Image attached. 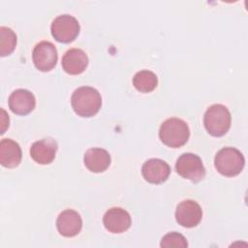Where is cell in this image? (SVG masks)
Returning a JSON list of instances; mask_svg holds the SVG:
<instances>
[{"label": "cell", "instance_id": "cell-1", "mask_svg": "<svg viewBox=\"0 0 248 248\" xmlns=\"http://www.w3.org/2000/svg\"><path fill=\"white\" fill-rule=\"evenodd\" d=\"M71 105L78 115L91 117L100 110L102 97L97 89L90 86H81L72 94Z\"/></svg>", "mask_w": 248, "mask_h": 248}, {"label": "cell", "instance_id": "cell-2", "mask_svg": "<svg viewBox=\"0 0 248 248\" xmlns=\"http://www.w3.org/2000/svg\"><path fill=\"white\" fill-rule=\"evenodd\" d=\"M190 137L187 123L176 117L165 120L159 129V138L167 146L177 148L184 145Z\"/></svg>", "mask_w": 248, "mask_h": 248}, {"label": "cell", "instance_id": "cell-3", "mask_svg": "<svg viewBox=\"0 0 248 248\" xmlns=\"http://www.w3.org/2000/svg\"><path fill=\"white\" fill-rule=\"evenodd\" d=\"M244 156L234 147H224L220 149L214 158V166L217 171L228 177L239 174L244 168Z\"/></svg>", "mask_w": 248, "mask_h": 248}, {"label": "cell", "instance_id": "cell-4", "mask_svg": "<svg viewBox=\"0 0 248 248\" xmlns=\"http://www.w3.org/2000/svg\"><path fill=\"white\" fill-rule=\"evenodd\" d=\"M231 113L227 107L221 104L210 106L203 116L206 131L213 137L224 136L231 127Z\"/></svg>", "mask_w": 248, "mask_h": 248}, {"label": "cell", "instance_id": "cell-5", "mask_svg": "<svg viewBox=\"0 0 248 248\" xmlns=\"http://www.w3.org/2000/svg\"><path fill=\"white\" fill-rule=\"evenodd\" d=\"M80 26L78 19L70 15H61L54 18L50 31L52 37L59 43L73 42L79 34Z\"/></svg>", "mask_w": 248, "mask_h": 248}, {"label": "cell", "instance_id": "cell-6", "mask_svg": "<svg viewBox=\"0 0 248 248\" xmlns=\"http://www.w3.org/2000/svg\"><path fill=\"white\" fill-rule=\"evenodd\" d=\"M176 172L192 182H199L205 176V169L202 159L194 153H184L176 160Z\"/></svg>", "mask_w": 248, "mask_h": 248}, {"label": "cell", "instance_id": "cell-7", "mask_svg": "<svg viewBox=\"0 0 248 248\" xmlns=\"http://www.w3.org/2000/svg\"><path fill=\"white\" fill-rule=\"evenodd\" d=\"M32 59L35 67L41 72L52 70L57 63L58 55L54 45L48 41H42L33 49Z\"/></svg>", "mask_w": 248, "mask_h": 248}, {"label": "cell", "instance_id": "cell-8", "mask_svg": "<svg viewBox=\"0 0 248 248\" xmlns=\"http://www.w3.org/2000/svg\"><path fill=\"white\" fill-rule=\"evenodd\" d=\"M202 218V210L200 204L193 200L182 201L176 206L175 220L185 228H193L199 225Z\"/></svg>", "mask_w": 248, "mask_h": 248}, {"label": "cell", "instance_id": "cell-9", "mask_svg": "<svg viewBox=\"0 0 248 248\" xmlns=\"http://www.w3.org/2000/svg\"><path fill=\"white\" fill-rule=\"evenodd\" d=\"M103 223L109 232L121 233L130 228L132 219L125 209L121 207H111L105 213Z\"/></svg>", "mask_w": 248, "mask_h": 248}, {"label": "cell", "instance_id": "cell-10", "mask_svg": "<svg viewBox=\"0 0 248 248\" xmlns=\"http://www.w3.org/2000/svg\"><path fill=\"white\" fill-rule=\"evenodd\" d=\"M141 173L147 182L161 184L168 179L170 173V168L167 162L158 158H152L143 163Z\"/></svg>", "mask_w": 248, "mask_h": 248}, {"label": "cell", "instance_id": "cell-11", "mask_svg": "<svg viewBox=\"0 0 248 248\" xmlns=\"http://www.w3.org/2000/svg\"><path fill=\"white\" fill-rule=\"evenodd\" d=\"M8 103L10 109L14 113L26 115L35 108L36 99L29 90L16 89L11 93Z\"/></svg>", "mask_w": 248, "mask_h": 248}, {"label": "cell", "instance_id": "cell-12", "mask_svg": "<svg viewBox=\"0 0 248 248\" xmlns=\"http://www.w3.org/2000/svg\"><path fill=\"white\" fill-rule=\"evenodd\" d=\"M57 147V142L53 139H42L35 141L31 145L30 155L36 163L41 165H48L54 160Z\"/></svg>", "mask_w": 248, "mask_h": 248}, {"label": "cell", "instance_id": "cell-13", "mask_svg": "<svg viewBox=\"0 0 248 248\" xmlns=\"http://www.w3.org/2000/svg\"><path fill=\"white\" fill-rule=\"evenodd\" d=\"M56 227L61 235L65 237H73L80 232L82 228V220L77 211L73 209H65L57 217Z\"/></svg>", "mask_w": 248, "mask_h": 248}, {"label": "cell", "instance_id": "cell-14", "mask_svg": "<svg viewBox=\"0 0 248 248\" xmlns=\"http://www.w3.org/2000/svg\"><path fill=\"white\" fill-rule=\"evenodd\" d=\"M88 65V57L80 48H71L62 57L63 70L69 75L81 74Z\"/></svg>", "mask_w": 248, "mask_h": 248}, {"label": "cell", "instance_id": "cell-15", "mask_svg": "<svg viewBox=\"0 0 248 248\" xmlns=\"http://www.w3.org/2000/svg\"><path fill=\"white\" fill-rule=\"evenodd\" d=\"M110 155L103 148L93 147L84 153L83 162L85 167L92 172H103L110 165Z\"/></svg>", "mask_w": 248, "mask_h": 248}, {"label": "cell", "instance_id": "cell-16", "mask_svg": "<svg viewBox=\"0 0 248 248\" xmlns=\"http://www.w3.org/2000/svg\"><path fill=\"white\" fill-rule=\"evenodd\" d=\"M22 152L19 144L11 140L3 139L0 141V163L5 168H16L19 165Z\"/></svg>", "mask_w": 248, "mask_h": 248}, {"label": "cell", "instance_id": "cell-17", "mask_svg": "<svg viewBox=\"0 0 248 248\" xmlns=\"http://www.w3.org/2000/svg\"><path fill=\"white\" fill-rule=\"evenodd\" d=\"M158 84L157 76L148 70H141L133 78V85L135 88L142 93H148L153 91Z\"/></svg>", "mask_w": 248, "mask_h": 248}, {"label": "cell", "instance_id": "cell-18", "mask_svg": "<svg viewBox=\"0 0 248 248\" xmlns=\"http://www.w3.org/2000/svg\"><path fill=\"white\" fill-rule=\"evenodd\" d=\"M16 46V35L9 27H0V55L2 57L11 54Z\"/></svg>", "mask_w": 248, "mask_h": 248}, {"label": "cell", "instance_id": "cell-19", "mask_svg": "<svg viewBox=\"0 0 248 248\" xmlns=\"http://www.w3.org/2000/svg\"><path fill=\"white\" fill-rule=\"evenodd\" d=\"M160 246L163 248H185L188 246V243L186 238L181 233L172 232L162 237Z\"/></svg>", "mask_w": 248, "mask_h": 248}, {"label": "cell", "instance_id": "cell-20", "mask_svg": "<svg viewBox=\"0 0 248 248\" xmlns=\"http://www.w3.org/2000/svg\"><path fill=\"white\" fill-rule=\"evenodd\" d=\"M1 113H2V116H1V134H4L5 133V130L9 127V115L6 114L5 110L3 108H1Z\"/></svg>", "mask_w": 248, "mask_h": 248}]
</instances>
